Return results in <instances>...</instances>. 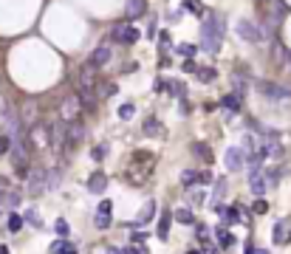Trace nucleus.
<instances>
[{
    "label": "nucleus",
    "mask_w": 291,
    "mask_h": 254,
    "mask_svg": "<svg viewBox=\"0 0 291 254\" xmlns=\"http://www.w3.org/2000/svg\"><path fill=\"white\" fill-rule=\"evenodd\" d=\"M221 37H224V17L218 14H206L201 25V46L209 51V54H218L221 51Z\"/></svg>",
    "instance_id": "1"
},
{
    "label": "nucleus",
    "mask_w": 291,
    "mask_h": 254,
    "mask_svg": "<svg viewBox=\"0 0 291 254\" xmlns=\"http://www.w3.org/2000/svg\"><path fill=\"white\" fill-rule=\"evenodd\" d=\"M235 28H237V37H240V40H246V43H263V31H260L252 20H237Z\"/></svg>",
    "instance_id": "2"
},
{
    "label": "nucleus",
    "mask_w": 291,
    "mask_h": 254,
    "mask_svg": "<svg viewBox=\"0 0 291 254\" xmlns=\"http://www.w3.org/2000/svg\"><path fill=\"white\" fill-rule=\"evenodd\" d=\"M139 28L133 23H124V25H116L113 28V43H127V46H133L136 40H139Z\"/></svg>",
    "instance_id": "3"
},
{
    "label": "nucleus",
    "mask_w": 291,
    "mask_h": 254,
    "mask_svg": "<svg viewBox=\"0 0 291 254\" xmlns=\"http://www.w3.org/2000/svg\"><path fill=\"white\" fill-rule=\"evenodd\" d=\"M258 91L266 96V99H289L291 91L289 88H283V85H274V82H266V79H260L258 82Z\"/></svg>",
    "instance_id": "4"
},
{
    "label": "nucleus",
    "mask_w": 291,
    "mask_h": 254,
    "mask_svg": "<svg viewBox=\"0 0 291 254\" xmlns=\"http://www.w3.org/2000/svg\"><path fill=\"white\" fill-rule=\"evenodd\" d=\"M48 189V175L45 170H29V192L31 195H40Z\"/></svg>",
    "instance_id": "5"
},
{
    "label": "nucleus",
    "mask_w": 291,
    "mask_h": 254,
    "mask_svg": "<svg viewBox=\"0 0 291 254\" xmlns=\"http://www.w3.org/2000/svg\"><path fill=\"white\" fill-rule=\"evenodd\" d=\"M113 220V203L111 201H102L99 206H96V218H93V223H96V229H108Z\"/></svg>",
    "instance_id": "6"
},
{
    "label": "nucleus",
    "mask_w": 291,
    "mask_h": 254,
    "mask_svg": "<svg viewBox=\"0 0 291 254\" xmlns=\"http://www.w3.org/2000/svg\"><path fill=\"white\" fill-rule=\"evenodd\" d=\"M243 164H246V152L240 150V147H229L226 150V167H229V173L243 170Z\"/></svg>",
    "instance_id": "7"
},
{
    "label": "nucleus",
    "mask_w": 291,
    "mask_h": 254,
    "mask_svg": "<svg viewBox=\"0 0 291 254\" xmlns=\"http://www.w3.org/2000/svg\"><path fill=\"white\" fill-rule=\"evenodd\" d=\"M113 59V51H111V46H99L96 48V51H93V54H90V65H93V68H105V65H108V62H111Z\"/></svg>",
    "instance_id": "8"
},
{
    "label": "nucleus",
    "mask_w": 291,
    "mask_h": 254,
    "mask_svg": "<svg viewBox=\"0 0 291 254\" xmlns=\"http://www.w3.org/2000/svg\"><path fill=\"white\" fill-rule=\"evenodd\" d=\"M77 85H79V91H93V65H82L77 74Z\"/></svg>",
    "instance_id": "9"
},
{
    "label": "nucleus",
    "mask_w": 291,
    "mask_h": 254,
    "mask_svg": "<svg viewBox=\"0 0 291 254\" xmlns=\"http://www.w3.org/2000/svg\"><path fill=\"white\" fill-rule=\"evenodd\" d=\"M249 181H252V192L255 195H263L269 184H266V170H258V173H249Z\"/></svg>",
    "instance_id": "10"
},
{
    "label": "nucleus",
    "mask_w": 291,
    "mask_h": 254,
    "mask_svg": "<svg viewBox=\"0 0 291 254\" xmlns=\"http://www.w3.org/2000/svg\"><path fill=\"white\" fill-rule=\"evenodd\" d=\"M88 189L93 192V195H102V192L108 189V175L105 173H93L88 178Z\"/></svg>",
    "instance_id": "11"
},
{
    "label": "nucleus",
    "mask_w": 291,
    "mask_h": 254,
    "mask_svg": "<svg viewBox=\"0 0 291 254\" xmlns=\"http://www.w3.org/2000/svg\"><path fill=\"white\" fill-rule=\"evenodd\" d=\"M82 136H85V127L79 125V122H71V125H65V141H68V144H77Z\"/></svg>",
    "instance_id": "12"
},
{
    "label": "nucleus",
    "mask_w": 291,
    "mask_h": 254,
    "mask_svg": "<svg viewBox=\"0 0 291 254\" xmlns=\"http://www.w3.org/2000/svg\"><path fill=\"white\" fill-rule=\"evenodd\" d=\"M192 152H195V155H198L204 164H212V161H215V158H212V150H209V144H206V141H195V144H192Z\"/></svg>",
    "instance_id": "13"
},
{
    "label": "nucleus",
    "mask_w": 291,
    "mask_h": 254,
    "mask_svg": "<svg viewBox=\"0 0 291 254\" xmlns=\"http://www.w3.org/2000/svg\"><path fill=\"white\" fill-rule=\"evenodd\" d=\"M124 14H127V20H136V17H142V14H145V0H127V6H124Z\"/></svg>",
    "instance_id": "14"
},
{
    "label": "nucleus",
    "mask_w": 291,
    "mask_h": 254,
    "mask_svg": "<svg viewBox=\"0 0 291 254\" xmlns=\"http://www.w3.org/2000/svg\"><path fill=\"white\" fill-rule=\"evenodd\" d=\"M20 201H23V192L11 186L9 192H6V198H3V206H6V209H17V206H20Z\"/></svg>",
    "instance_id": "15"
},
{
    "label": "nucleus",
    "mask_w": 291,
    "mask_h": 254,
    "mask_svg": "<svg viewBox=\"0 0 291 254\" xmlns=\"http://www.w3.org/2000/svg\"><path fill=\"white\" fill-rule=\"evenodd\" d=\"M221 104H224L229 113H237L240 110V96L237 93H226V96H221Z\"/></svg>",
    "instance_id": "16"
},
{
    "label": "nucleus",
    "mask_w": 291,
    "mask_h": 254,
    "mask_svg": "<svg viewBox=\"0 0 291 254\" xmlns=\"http://www.w3.org/2000/svg\"><path fill=\"white\" fill-rule=\"evenodd\" d=\"M173 218L178 220V223H184V226H192V223H195V215H192V209H175V212H173Z\"/></svg>",
    "instance_id": "17"
},
{
    "label": "nucleus",
    "mask_w": 291,
    "mask_h": 254,
    "mask_svg": "<svg viewBox=\"0 0 291 254\" xmlns=\"http://www.w3.org/2000/svg\"><path fill=\"white\" fill-rule=\"evenodd\" d=\"M175 54L184 57V59H192L195 54H198V46H192V43H178V46H175Z\"/></svg>",
    "instance_id": "18"
},
{
    "label": "nucleus",
    "mask_w": 291,
    "mask_h": 254,
    "mask_svg": "<svg viewBox=\"0 0 291 254\" xmlns=\"http://www.w3.org/2000/svg\"><path fill=\"white\" fill-rule=\"evenodd\" d=\"M170 220H173L170 212H164L161 220H158V237H161V240H167V237H170Z\"/></svg>",
    "instance_id": "19"
},
{
    "label": "nucleus",
    "mask_w": 291,
    "mask_h": 254,
    "mask_svg": "<svg viewBox=\"0 0 291 254\" xmlns=\"http://www.w3.org/2000/svg\"><path fill=\"white\" fill-rule=\"evenodd\" d=\"M45 139H48V136H45V127L34 125V127H31V141L37 144V147H43V144H45Z\"/></svg>",
    "instance_id": "20"
},
{
    "label": "nucleus",
    "mask_w": 291,
    "mask_h": 254,
    "mask_svg": "<svg viewBox=\"0 0 291 254\" xmlns=\"http://www.w3.org/2000/svg\"><path fill=\"white\" fill-rule=\"evenodd\" d=\"M153 215H156V203L150 201V203H145V212L139 215V220H136V226H142V223H147V220L153 218Z\"/></svg>",
    "instance_id": "21"
},
{
    "label": "nucleus",
    "mask_w": 291,
    "mask_h": 254,
    "mask_svg": "<svg viewBox=\"0 0 291 254\" xmlns=\"http://www.w3.org/2000/svg\"><path fill=\"white\" fill-rule=\"evenodd\" d=\"M215 231H218V246H221V249H229V246L235 243V237H232L226 229H215Z\"/></svg>",
    "instance_id": "22"
},
{
    "label": "nucleus",
    "mask_w": 291,
    "mask_h": 254,
    "mask_svg": "<svg viewBox=\"0 0 291 254\" xmlns=\"http://www.w3.org/2000/svg\"><path fill=\"white\" fill-rule=\"evenodd\" d=\"M195 76H198V82H206V85H209V82H215V68H209V65H206V68H198Z\"/></svg>",
    "instance_id": "23"
},
{
    "label": "nucleus",
    "mask_w": 291,
    "mask_h": 254,
    "mask_svg": "<svg viewBox=\"0 0 291 254\" xmlns=\"http://www.w3.org/2000/svg\"><path fill=\"white\" fill-rule=\"evenodd\" d=\"M20 229H23V218L17 215V212H11V215H9V231H11V234H17Z\"/></svg>",
    "instance_id": "24"
},
{
    "label": "nucleus",
    "mask_w": 291,
    "mask_h": 254,
    "mask_svg": "<svg viewBox=\"0 0 291 254\" xmlns=\"http://www.w3.org/2000/svg\"><path fill=\"white\" fill-rule=\"evenodd\" d=\"M184 9H187L190 14H198V17H201V14H204V3H201V0H187V3H184Z\"/></svg>",
    "instance_id": "25"
},
{
    "label": "nucleus",
    "mask_w": 291,
    "mask_h": 254,
    "mask_svg": "<svg viewBox=\"0 0 291 254\" xmlns=\"http://www.w3.org/2000/svg\"><path fill=\"white\" fill-rule=\"evenodd\" d=\"M181 184L184 186L198 184V173H195V170H184V173H181Z\"/></svg>",
    "instance_id": "26"
},
{
    "label": "nucleus",
    "mask_w": 291,
    "mask_h": 254,
    "mask_svg": "<svg viewBox=\"0 0 291 254\" xmlns=\"http://www.w3.org/2000/svg\"><path fill=\"white\" fill-rule=\"evenodd\" d=\"M54 231H57V237H68V234H71V226H68V220H57L54 223Z\"/></svg>",
    "instance_id": "27"
},
{
    "label": "nucleus",
    "mask_w": 291,
    "mask_h": 254,
    "mask_svg": "<svg viewBox=\"0 0 291 254\" xmlns=\"http://www.w3.org/2000/svg\"><path fill=\"white\" fill-rule=\"evenodd\" d=\"M145 133H147V136H156V133H161V122H156V119H147V122H145Z\"/></svg>",
    "instance_id": "28"
},
{
    "label": "nucleus",
    "mask_w": 291,
    "mask_h": 254,
    "mask_svg": "<svg viewBox=\"0 0 291 254\" xmlns=\"http://www.w3.org/2000/svg\"><path fill=\"white\" fill-rule=\"evenodd\" d=\"M48 189H57L59 186V170H48Z\"/></svg>",
    "instance_id": "29"
},
{
    "label": "nucleus",
    "mask_w": 291,
    "mask_h": 254,
    "mask_svg": "<svg viewBox=\"0 0 291 254\" xmlns=\"http://www.w3.org/2000/svg\"><path fill=\"white\" fill-rule=\"evenodd\" d=\"M252 212H255V215H266V212H269V203H266L263 198H258V201H255V206H252Z\"/></svg>",
    "instance_id": "30"
},
{
    "label": "nucleus",
    "mask_w": 291,
    "mask_h": 254,
    "mask_svg": "<svg viewBox=\"0 0 291 254\" xmlns=\"http://www.w3.org/2000/svg\"><path fill=\"white\" fill-rule=\"evenodd\" d=\"M133 113H136V107H133V104H127V102L119 107V119H124V122H127V119H130Z\"/></svg>",
    "instance_id": "31"
},
{
    "label": "nucleus",
    "mask_w": 291,
    "mask_h": 254,
    "mask_svg": "<svg viewBox=\"0 0 291 254\" xmlns=\"http://www.w3.org/2000/svg\"><path fill=\"white\" fill-rule=\"evenodd\" d=\"M9 150H11V136L6 133V136H0V155H6Z\"/></svg>",
    "instance_id": "32"
},
{
    "label": "nucleus",
    "mask_w": 291,
    "mask_h": 254,
    "mask_svg": "<svg viewBox=\"0 0 291 254\" xmlns=\"http://www.w3.org/2000/svg\"><path fill=\"white\" fill-rule=\"evenodd\" d=\"M283 231H286V223H277V226H274V243H286V234H283Z\"/></svg>",
    "instance_id": "33"
},
{
    "label": "nucleus",
    "mask_w": 291,
    "mask_h": 254,
    "mask_svg": "<svg viewBox=\"0 0 291 254\" xmlns=\"http://www.w3.org/2000/svg\"><path fill=\"white\" fill-rule=\"evenodd\" d=\"M206 231H209V226H206V223H198V226H195V234L201 237V243H206Z\"/></svg>",
    "instance_id": "34"
},
{
    "label": "nucleus",
    "mask_w": 291,
    "mask_h": 254,
    "mask_svg": "<svg viewBox=\"0 0 291 254\" xmlns=\"http://www.w3.org/2000/svg\"><path fill=\"white\" fill-rule=\"evenodd\" d=\"M26 220H29V223H31V226H37V229H40V226H43V220L37 218V212H26Z\"/></svg>",
    "instance_id": "35"
},
{
    "label": "nucleus",
    "mask_w": 291,
    "mask_h": 254,
    "mask_svg": "<svg viewBox=\"0 0 291 254\" xmlns=\"http://www.w3.org/2000/svg\"><path fill=\"white\" fill-rule=\"evenodd\" d=\"M190 201H192V203H198V206H201L204 201H206V195H204L201 189H198V192H190Z\"/></svg>",
    "instance_id": "36"
},
{
    "label": "nucleus",
    "mask_w": 291,
    "mask_h": 254,
    "mask_svg": "<svg viewBox=\"0 0 291 254\" xmlns=\"http://www.w3.org/2000/svg\"><path fill=\"white\" fill-rule=\"evenodd\" d=\"M198 184H212V173H209V170L198 173Z\"/></svg>",
    "instance_id": "37"
},
{
    "label": "nucleus",
    "mask_w": 291,
    "mask_h": 254,
    "mask_svg": "<svg viewBox=\"0 0 291 254\" xmlns=\"http://www.w3.org/2000/svg\"><path fill=\"white\" fill-rule=\"evenodd\" d=\"M158 43H161V48L170 46V34H167V31H161V34H158Z\"/></svg>",
    "instance_id": "38"
},
{
    "label": "nucleus",
    "mask_w": 291,
    "mask_h": 254,
    "mask_svg": "<svg viewBox=\"0 0 291 254\" xmlns=\"http://www.w3.org/2000/svg\"><path fill=\"white\" fill-rule=\"evenodd\" d=\"M105 152H108V147H96V150H93V158L102 161V158H105Z\"/></svg>",
    "instance_id": "39"
},
{
    "label": "nucleus",
    "mask_w": 291,
    "mask_h": 254,
    "mask_svg": "<svg viewBox=\"0 0 291 254\" xmlns=\"http://www.w3.org/2000/svg\"><path fill=\"white\" fill-rule=\"evenodd\" d=\"M122 254H145V252H142V249H136V246H127Z\"/></svg>",
    "instance_id": "40"
},
{
    "label": "nucleus",
    "mask_w": 291,
    "mask_h": 254,
    "mask_svg": "<svg viewBox=\"0 0 291 254\" xmlns=\"http://www.w3.org/2000/svg\"><path fill=\"white\" fill-rule=\"evenodd\" d=\"M145 237H147V231H133V240H136V243H142Z\"/></svg>",
    "instance_id": "41"
},
{
    "label": "nucleus",
    "mask_w": 291,
    "mask_h": 254,
    "mask_svg": "<svg viewBox=\"0 0 291 254\" xmlns=\"http://www.w3.org/2000/svg\"><path fill=\"white\" fill-rule=\"evenodd\" d=\"M59 252H62V240H57L54 246H51V254H59Z\"/></svg>",
    "instance_id": "42"
},
{
    "label": "nucleus",
    "mask_w": 291,
    "mask_h": 254,
    "mask_svg": "<svg viewBox=\"0 0 291 254\" xmlns=\"http://www.w3.org/2000/svg\"><path fill=\"white\" fill-rule=\"evenodd\" d=\"M59 254H77V252H74V246H68V243H62V252H59Z\"/></svg>",
    "instance_id": "43"
},
{
    "label": "nucleus",
    "mask_w": 291,
    "mask_h": 254,
    "mask_svg": "<svg viewBox=\"0 0 291 254\" xmlns=\"http://www.w3.org/2000/svg\"><path fill=\"white\" fill-rule=\"evenodd\" d=\"M158 31H156V23H150V28H147V37H150V40H153V37H156Z\"/></svg>",
    "instance_id": "44"
},
{
    "label": "nucleus",
    "mask_w": 291,
    "mask_h": 254,
    "mask_svg": "<svg viewBox=\"0 0 291 254\" xmlns=\"http://www.w3.org/2000/svg\"><path fill=\"white\" fill-rule=\"evenodd\" d=\"M206 254H218V246H212V243H206Z\"/></svg>",
    "instance_id": "45"
},
{
    "label": "nucleus",
    "mask_w": 291,
    "mask_h": 254,
    "mask_svg": "<svg viewBox=\"0 0 291 254\" xmlns=\"http://www.w3.org/2000/svg\"><path fill=\"white\" fill-rule=\"evenodd\" d=\"M0 254H9V246H3V243H0Z\"/></svg>",
    "instance_id": "46"
},
{
    "label": "nucleus",
    "mask_w": 291,
    "mask_h": 254,
    "mask_svg": "<svg viewBox=\"0 0 291 254\" xmlns=\"http://www.w3.org/2000/svg\"><path fill=\"white\" fill-rule=\"evenodd\" d=\"M255 254H271V252H266V249H255Z\"/></svg>",
    "instance_id": "47"
},
{
    "label": "nucleus",
    "mask_w": 291,
    "mask_h": 254,
    "mask_svg": "<svg viewBox=\"0 0 291 254\" xmlns=\"http://www.w3.org/2000/svg\"><path fill=\"white\" fill-rule=\"evenodd\" d=\"M108 254H122V252H119V249H108Z\"/></svg>",
    "instance_id": "48"
},
{
    "label": "nucleus",
    "mask_w": 291,
    "mask_h": 254,
    "mask_svg": "<svg viewBox=\"0 0 291 254\" xmlns=\"http://www.w3.org/2000/svg\"><path fill=\"white\" fill-rule=\"evenodd\" d=\"M187 254H201V252H187Z\"/></svg>",
    "instance_id": "49"
},
{
    "label": "nucleus",
    "mask_w": 291,
    "mask_h": 254,
    "mask_svg": "<svg viewBox=\"0 0 291 254\" xmlns=\"http://www.w3.org/2000/svg\"><path fill=\"white\" fill-rule=\"evenodd\" d=\"M258 3H263V0H258ZM266 3H269V0H266Z\"/></svg>",
    "instance_id": "50"
}]
</instances>
